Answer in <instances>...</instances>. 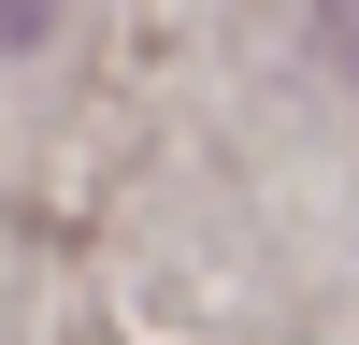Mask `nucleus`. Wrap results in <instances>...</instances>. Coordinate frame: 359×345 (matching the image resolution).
Instances as JSON below:
<instances>
[{"instance_id": "f257e3e1", "label": "nucleus", "mask_w": 359, "mask_h": 345, "mask_svg": "<svg viewBox=\"0 0 359 345\" xmlns=\"http://www.w3.org/2000/svg\"><path fill=\"white\" fill-rule=\"evenodd\" d=\"M0 43H43V0H0Z\"/></svg>"}]
</instances>
